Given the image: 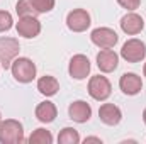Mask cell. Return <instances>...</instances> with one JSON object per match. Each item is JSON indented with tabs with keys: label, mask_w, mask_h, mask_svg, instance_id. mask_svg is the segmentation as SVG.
I'll use <instances>...</instances> for the list:
<instances>
[{
	"label": "cell",
	"mask_w": 146,
	"mask_h": 144,
	"mask_svg": "<svg viewBox=\"0 0 146 144\" xmlns=\"http://www.w3.org/2000/svg\"><path fill=\"white\" fill-rule=\"evenodd\" d=\"M15 29H17L19 36L26 37V39H33V37L39 36V32H41V22L34 15H26V17L19 19Z\"/></svg>",
	"instance_id": "cell-8"
},
{
	"label": "cell",
	"mask_w": 146,
	"mask_h": 144,
	"mask_svg": "<svg viewBox=\"0 0 146 144\" xmlns=\"http://www.w3.org/2000/svg\"><path fill=\"white\" fill-rule=\"evenodd\" d=\"M99 117L106 126H117L122 119V112L114 104H102L99 108Z\"/></svg>",
	"instance_id": "cell-14"
},
{
	"label": "cell",
	"mask_w": 146,
	"mask_h": 144,
	"mask_svg": "<svg viewBox=\"0 0 146 144\" xmlns=\"http://www.w3.org/2000/svg\"><path fill=\"white\" fill-rule=\"evenodd\" d=\"M143 27H145L143 17L138 15V14H134V12H129V14H126V15L121 19V29H122V32L127 34V36H136V34H139V32L143 31Z\"/></svg>",
	"instance_id": "cell-12"
},
{
	"label": "cell",
	"mask_w": 146,
	"mask_h": 144,
	"mask_svg": "<svg viewBox=\"0 0 146 144\" xmlns=\"http://www.w3.org/2000/svg\"><path fill=\"white\" fill-rule=\"evenodd\" d=\"M85 144L88 143H97V144H102V139L100 137H85V141H83Z\"/></svg>",
	"instance_id": "cell-23"
},
{
	"label": "cell",
	"mask_w": 146,
	"mask_h": 144,
	"mask_svg": "<svg viewBox=\"0 0 146 144\" xmlns=\"http://www.w3.org/2000/svg\"><path fill=\"white\" fill-rule=\"evenodd\" d=\"M68 73L75 80H85L90 73V61L85 54H75L70 59Z\"/></svg>",
	"instance_id": "cell-9"
},
{
	"label": "cell",
	"mask_w": 146,
	"mask_h": 144,
	"mask_svg": "<svg viewBox=\"0 0 146 144\" xmlns=\"http://www.w3.org/2000/svg\"><path fill=\"white\" fill-rule=\"evenodd\" d=\"M34 114H36V117H37L39 122H42V124H51V122L56 119L58 110H56V105H54L53 102L46 100V102H41V104L37 105Z\"/></svg>",
	"instance_id": "cell-15"
},
{
	"label": "cell",
	"mask_w": 146,
	"mask_h": 144,
	"mask_svg": "<svg viewBox=\"0 0 146 144\" xmlns=\"http://www.w3.org/2000/svg\"><path fill=\"white\" fill-rule=\"evenodd\" d=\"M24 127L15 119H5L0 122V144L24 143Z\"/></svg>",
	"instance_id": "cell-1"
},
{
	"label": "cell",
	"mask_w": 146,
	"mask_h": 144,
	"mask_svg": "<svg viewBox=\"0 0 146 144\" xmlns=\"http://www.w3.org/2000/svg\"><path fill=\"white\" fill-rule=\"evenodd\" d=\"M119 65V56L112 49H102L97 54V66L102 73H112Z\"/></svg>",
	"instance_id": "cell-13"
},
{
	"label": "cell",
	"mask_w": 146,
	"mask_h": 144,
	"mask_svg": "<svg viewBox=\"0 0 146 144\" xmlns=\"http://www.w3.org/2000/svg\"><path fill=\"white\" fill-rule=\"evenodd\" d=\"M58 143L60 144H78L80 143V134L73 127H65L58 134Z\"/></svg>",
	"instance_id": "cell-17"
},
{
	"label": "cell",
	"mask_w": 146,
	"mask_h": 144,
	"mask_svg": "<svg viewBox=\"0 0 146 144\" xmlns=\"http://www.w3.org/2000/svg\"><path fill=\"white\" fill-rule=\"evenodd\" d=\"M21 44L15 37H0V65L3 70H9L12 61L19 56Z\"/></svg>",
	"instance_id": "cell-3"
},
{
	"label": "cell",
	"mask_w": 146,
	"mask_h": 144,
	"mask_svg": "<svg viewBox=\"0 0 146 144\" xmlns=\"http://www.w3.org/2000/svg\"><path fill=\"white\" fill-rule=\"evenodd\" d=\"M0 122H2V114H0Z\"/></svg>",
	"instance_id": "cell-26"
},
{
	"label": "cell",
	"mask_w": 146,
	"mask_h": 144,
	"mask_svg": "<svg viewBox=\"0 0 146 144\" xmlns=\"http://www.w3.org/2000/svg\"><path fill=\"white\" fill-rule=\"evenodd\" d=\"M34 9L37 10V14H48L54 9V0H33Z\"/></svg>",
	"instance_id": "cell-21"
},
{
	"label": "cell",
	"mask_w": 146,
	"mask_h": 144,
	"mask_svg": "<svg viewBox=\"0 0 146 144\" xmlns=\"http://www.w3.org/2000/svg\"><path fill=\"white\" fill-rule=\"evenodd\" d=\"M90 39L95 46H99L100 49H112L117 41H119V36L114 29L110 27H97L92 31L90 34Z\"/></svg>",
	"instance_id": "cell-6"
},
{
	"label": "cell",
	"mask_w": 146,
	"mask_h": 144,
	"mask_svg": "<svg viewBox=\"0 0 146 144\" xmlns=\"http://www.w3.org/2000/svg\"><path fill=\"white\" fill-rule=\"evenodd\" d=\"M27 141L31 144H51L53 143V136H51V132H49L48 129L39 127V129H36V131L29 136Z\"/></svg>",
	"instance_id": "cell-18"
},
{
	"label": "cell",
	"mask_w": 146,
	"mask_h": 144,
	"mask_svg": "<svg viewBox=\"0 0 146 144\" xmlns=\"http://www.w3.org/2000/svg\"><path fill=\"white\" fill-rule=\"evenodd\" d=\"M12 26H14L12 14L7 12V10H0V32H7V31H10Z\"/></svg>",
	"instance_id": "cell-20"
},
{
	"label": "cell",
	"mask_w": 146,
	"mask_h": 144,
	"mask_svg": "<svg viewBox=\"0 0 146 144\" xmlns=\"http://www.w3.org/2000/svg\"><path fill=\"white\" fill-rule=\"evenodd\" d=\"M10 71L19 83H31L36 78V65L29 58H15L10 65Z\"/></svg>",
	"instance_id": "cell-2"
},
{
	"label": "cell",
	"mask_w": 146,
	"mask_h": 144,
	"mask_svg": "<svg viewBox=\"0 0 146 144\" xmlns=\"http://www.w3.org/2000/svg\"><path fill=\"white\" fill-rule=\"evenodd\" d=\"M68 115L70 119L78 122V124H85L90 120L92 117V107L85 102V100H75L68 107Z\"/></svg>",
	"instance_id": "cell-11"
},
{
	"label": "cell",
	"mask_w": 146,
	"mask_h": 144,
	"mask_svg": "<svg viewBox=\"0 0 146 144\" xmlns=\"http://www.w3.org/2000/svg\"><path fill=\"white\" fill-rule=\"evenodd\" d=\"M121 56L127 63H139L146 58V44L139 39H129L122 44Z\"/></svg>",
	"instance_id": "cell-5"
},
{
	"label": "cell",
	"mask_w": 146,
	"mask_h": 144,
	"mask_svg": "<svg viewBox=\"0 0 146 144\" xmlns=\"http://www.w3.org/2000/svg\"><path fill=\"white\" fill-rule=\"evenodd\" d=\"M143 73H145V76H146V63H145V68H143Z\"/></svg>",
	"instance_id": "cell-25"
},
{
	"label": "cell",
	"mask_w": 146,
	"mask_h": 144,
	"mask_svg": "<svg viewBox=\"0 0 146 144\" xmlns=\"http://www.w3.org/2000/svg\"><path fill=\"white\" fill-rule=\"evenodd\" d=\"M90 14L85 9H75L66 15V26L73 32H83L90 27Z\"/></svg>",
	"instance_id": "cell-7"
},
{
	"label": "cell",
	"mask_w": 146,
	"mask_h": 144,
	"mask_svg": "<svg viewBox=\"0 0 146 144\" xmlns=\"http://www.w3.org/2000/svg\"><path fill=\"white\" fill-rule=\"evenodd\" d=\"M37 90H39L42 95H46V97H53V95L58 93L60 83H58V80H56L54 76L44 75V76H41V78L37 80Z\"/></svg>",
	"instance_id": "cell-16"
},
{
	"label": "cell",
	"mask_w": 146,
	"mask_h": 144,
	"mask_svg": "<svg viewBox=\"0 0 146 144\" xmlns=\"http://www.w3.org/2000/svg\"><path fill=\"white\" fill-rule=\"evenodd\" d=\"M15 12L19 14V17H26V15H39L37 10L34 9L33 0H19L15 5Z\"/></svg>",
	"instance_id": "cell-19"
},
{
	"label": "cell",
	"mask_w": 146,
	"mask_h": 144,
	"mask_svg": "<svg viewBox=\"0 0 146 144\" xmlns=\"http://www.w3.org/2000/svg\"><path fill=\"white\" fill-rule=\"evenodd\" d=\"M110 93H112V85H110V81L106 76L95 75V76H92L88 80V95L94 100L104 102L110 97Z\"/></svg>",
	"instance_id": "cell-4"
},
{
	"label": "cell",
	"mask_w": 146,
	"mask_h": 144,
	"mask_svg": "<svg viewBox=\"0 0 146 144\" xmlns=\"http://www.w3.org/2000/svg\"><path fill=\"white\" fill-rule=\"evenodd\" d=\"M143 122H145V124H146V108H145V110H143Z\"/></svg>",
	"instance_id": "cell-24"
},
{
	"label": "cell",
	"mask_w": 146,
	"mask_h": 144,
	"mask_svg": "<svg viewBox=\"0 0 146 144\" xmlns=\"http://www.w3.org/2000/svg\"><path fill=\"white\" fill-rule=\"evenodd\" d=\"M119 88L126 95H138L143 90V80L136 73H124L119 78Z\"/></svg>",
	"instance_id": "cell-10"
},
{
	"label": "cell",
	"mask_w": 146,
	"mask_h": 144,
	"mask_svg": "<svg viewBox=\"0 0 146 144\" xmlns=\"http://www.w3.org/2000/svg\"><path fill=\"white\" fill-rule=\"evenodd\" d=\"M117 3H119L121 7H124L126 10H129V12H133V10H136V9L139 7V3H141V0H117Z\"/></svg>",
	"instance_id": "cell-22"
}]
</instances>
